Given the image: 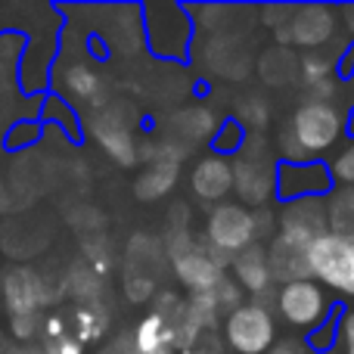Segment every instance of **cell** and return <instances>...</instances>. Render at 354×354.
<instances>
[{"label":"cell","mask_w":354,"mask_h":354,"mask_svg":"<svg viewBox=\"0 0 354 354\" xmlns=\"http://www.w3.org/2000/svg\"><path fill=\"white\" fill-rule=\"evenodd\" d=\"M62 91L68 93L72 100H97L100 93V75L87 66H68L66 78H62Z\"/></svg>","instance_id":"cell-20"},{"label":"cell","mask_w":354,"mask_h":354,"mask_svg":"<svg viewBox=\"0 0 354 354\" xmlns=\"http://www.w3.org/2000/svg\"><path fill=\"white\" fill-rule=\"evenodd\" d=\"M330 174H333V183H342V187H354V137L339 147L336 159L330 162Z\"/></svg>","instance_id":"cell-23"},{"label":"cell","mask_w":354,"mask_h":354,"mask_svg":"<svg viewBox=\"0 0 354 354\" xmlns=\"http://www.w3.org/2000/svg\"><path fill=\"white\" fill-rule=\"evenodd\" d=\"M311 348H308L301 339H295V336H286V339H277L274 345H270V351L268 354H308Z\"/></svg>","instance_id":"cell-28"},{"label":"cell","mask_w":354,"mask_h":354,"mask_svg":"<svg viewBox=\"0 0 354 354\" xmlns=\"http://www.w3.org/2000/svg\"><path fill=\"white\" fill-rule=\"evenodd\" d=\"M93 137L118 165H134L137 162V147L134 137H131V128L122 124L118 118H97L93 122Z\"/></svg>","instance_id":"cell-14"},{"label":"cell","mask_w":354,"mask_h":354,"mask_svg":"<svg viewBox=\"0 0 354 354\" xmlns=\"http://www.w3.org/2000/svg\"><path fill=\"white\" fill-rule=\"evenodd\" d=\"M345 131V109L339 103H320L305 100L289 115L286 131L280 134V153L286 162H320L330 149L342 147Z\"/></svg>","instance_id":"cell-1"},{"label":"cell","mask_w":354,"mask_h":354,"mask_svg":"<svg viewBox=\"0 0 354 354\" xmlns=\"http://www.w3.org/2000/svg\"><path fill=\"white\" fill-rule=\"evenodd\" d=\"M274 317H280L289 330L295 333H317L324 324H330V317L336 314L330 292L324 286H317L314 280H295L283 283L274 292Z\"/></svg>","instance_id":"cell-3"},{"label":"cell","mask_w":354,"mask_h":354,"mask_svg":"<svg viewBox=\"0 0 354 354\" xmlns=\"http://www.w3.org/2000/svg\"><path fill=\"white\" fill-rule=\"evenodd\" d=\"M171 264L180 286H187L193 295L212 292L227 277V258L214 255L208 245H187L177 255H171Z\"/></svg>","instance_id":"cell-10"},{"label":"cell","mask_w":354,"mask_h":354,"mask_svg":"<svg viewBox=\"0 0 354 354\" xmlns=\"http://www.w3.org/2000/svg\"><path fill=\"white\" fill-rule=\"evenodd\" d=\"M165 345H171V326H168L165 317H159V314H147V317L140 320V326H137L134 333V354H156L159 348H165Z\"/></svg>","instance_id":"cell-18"},{"label":"cell","mask_w":354,"mask_h":354,"mask_svg":"<svg viewBox=\"0 0 354 354\" xmlns=\"http://www.w3.org/2000/svg\"><path fill=\"white\" fill-rule=\"evenodd\" d=\"M258 72H261V78L268 84H286L292 75H299V59L286 47H274L268 56H261Z\"/></svg>","instance_id":"cell-19"},{"label":"cell","mask_w":354,"mask_h":354,"mask_svg":"<svg viewBox=\"0 0 354 354\" xmlns=\"http://www.w3.org/2000/svg\"><path fill=\"white\" fill-rule=\"evenodd\" d=\"M342 354H354V311H345L342 320H339V330H336V345Z\"/></svg>","instance_id":"cell-26"},{"label":"cell","mask_w":354,"mask_h":354,"mask_svg":"<svg viewBox=\"0 0 354 354\" xmlns=\"http://www.w3.org/2000/svg\"><path fill=\"white\" fill-rule=\"evenodd\" d=\"M326 208V230L339 233L345 239H354V187L330 189L324 199Z\"/></svg>","instance_id":"cell-16"},{"label":"cell","mask_w":354,"mask_h":354,"mask_svg":"<svg viewBox=\"0 0 354 354\" xmlns=\"http://www.w3.org/2000/svg\"><path fill=\"white\" fill-rule=\"evenodd\" d=\"M277 165L280 162H274L268 153H252L249 147H243V153L230 162L233 189L245 208L268 205L270 199H277Z\"/></svg>","instance_id":"cell-7"},{"label":"cell","mask_w":354,"mask_h":354,"mask_svg":"<svg viewBox=\"0 0 354 354\" xmlns=\"http://www.w3.org/2000/svg\"><path fill=\"white\" fill-rule=\"evenodd\" d=\"M214 156H239L245 147V128L236 122V118H227L224 124H218V134L212 137Z\"/></svg>","instance_id":"cell-21"},{"label":"cell","mask_w":354,"mask_h":354,"mask_svg":"<svg viewBox=\"0 0 354 354\" xmlns=\"http://www.w3.org/2000/svg\"><path fill=\"white\" fill-rule=\"evenodd\" d=\"M339 31V12L324 3H308V6H292L283 35L277 37L286 47H301L305 53H317L320 47L336 37Z\"/></svg>","instance_id":"cell-6"},{"label":"cell","mask_w":354,"mask_h":354,"mask_svg":"<svg viewBox=\"0 0 354 354\" xmlns=\"http://www.w3.org/2000/svg\"><path fill=\"white\" fill-rule=\"evenodd\" d=\"M189 44V16H177V22H165V28L149 22V47L159 56H180Z\"/></svg>","instance_id":"cell-17"},{"label":"cell","mask_w":354,"mask_h":354,"mask_svg":"<svg viewBox=\"0 0 354 354\" xmlns=\"http://www.w3.org/2000/svg\"><path fill=\"white\" fill-rule=\"evenodd\" d=\"M227 354H268L277 342V317L264 301H243L221 317Z\"/></svg>","instance_id":"cell-4"},{"label":"cell","mask_w":354,"mask_h":354,"mask_svg":"<svg viewBox=\"0 0 354 354\" xmlns=\"http://www.w3.org/2000/svg\"><path fill=\"white\" fill-rule=\"evenodd\" d=\"M205 239L214 255L230 261L233 255H239V252L249 249L252 243H258L255 212L245 208L243 202H236V199L218 202V205H212L205 214Z\"/></svg>","instance_id":"cell-5"},{"label":"cell","mask_w":354,"mask_h":354,"mask_svg":"<svg viewBox=\"0 0 354 354\" xmlns=\"http://www.w3.org/2000/svg\"><path fill=\"white\" fill-rule=\"evenodd\" d=\"M351 75H354V72H351Z\"/></svg>","instance_id":"cell-31"},{"label":"cell","mask_w":354,"mask_h":354,"mask_svg":"<svg viewBox=\"0 0 354 354\" xmlns=\"http://www.w3.org/2000/svg\"><path fill=\"white\" fill-rule=\"evenodd\" d=\"M47 301H50L47 286L31 268H12L3 274V305L10 311V317L41 314V308Z\"/></svg>","instance_id":"cell-11"},{"label":"cell","mask_w":354,"mask_h":354,"mask_svg":"<svg viewBox=\"0 0 354 354\" xmlns=\"http://www.w3.org/2000/svg\"><path fill=\"white\" fill-rule=\"evenodd\" d=\"M268 118H270V109H268V100L264 97H245L236 112V122L243 124V128H264Z\"/></svg>","instance_id":"cell-24"},{"label":"cell","mask_w":354,"mask_h":354,"mask_svg":"<svg viewBox=\"0 0 354 354\" xmlns=\"http://www.w3.org/2000/svg\"><path fill=\"white\" fill-rule=\"evenodd\" d=\"M37 351L41 354H84V345L66 333V336H59V339H47L44 348H37Z\"/></svg>","instance_id":"cell-27"},{"label":"cell","mask_w":354,"mask_h":354,"mask_svg":"<svg viewBox=\"0 0 354 354\" xmlns=\"http://www.w3.org/2000/svg\"><path fill=\"white\" fill-rule=\"evenodd\" d=\"M180 354H227V351H224V345L214 342L212 336H202L199 342L189 345V348H187V351H180Z\"/></svg>","instance_id":"cell-29"},{"label":"cell","mask_w":354,"mask_h":354,"mask_svg":"<svg viewBox=\"0 0 354 354\" xmlns=\"http://www.w3.org/2000/svg\"><path fill=\"white\" fill-rule=\"evenodd\" d=\"M189 189L196 193V199L202 202H227V196L233 193V168H230V159L224 156H202L199 162L193 165L189 171Z\"/></svg>","instance_id":"cell-13"},{"label":"cell","mask_w":354,"mask_h":354,"mask_svg":"<svg viewBox=\"0 0 354 354\" xmlns=\"http://www.w3.org/2000/svg\"><path fill=\"white\" fill-rule=\"evenodd\" d=\"M333 189V174L326 162H280L277 165V199H326Z\"/></svg>","instance_id":"cell-9"},{"label":"cell","mask_w":354,"mask_h":354,"mask_svg":"<svg viewBox=\"0 0 354 354\" xmlns=\"http://www.w3.org/2000/svg\"><path fill=\"white\" fill-rule=\"evenodd\" d=\"M274 243L305 252L320 233L326 230V208L324 199H299L286 202L280 218L274 221Z\"/></svg>","instance_id":"cell-8"},{"label":"cell","mask_w":354,"mask_h":354,"mask_svg":"<svg viewBox=\"0 0 354 354\" xmlns=\"http://www.w3.org/2000/svg\"><path fill=\"white\" fill-rule=\"evenodd\" d=\"M177 171H180V162L174 159H159V162H149L147 171L134 177V193L137 199L143 202H156L162 196H168L177 183Z\"/></svg>","instance_id":"cell-15"},{"label":"cell","mask_w":354,"mask_h":354,"mask_svg":"<svg viewBox=\"0 0 354 354\" xmlns=\"http://www.w3.org/2000/svg\"><path fill=\"white\" fill-rule=\"evenodd\" d=\"M305 268L317 286L342 299H354V239L324 230L305 249Z\"/></svg>","instance_id":"cell-2"},{"label":"cell","mask_w":354,"mask_h":354,"mask_svg":"<svg viewBox=\"0 0 354 354\" xmlns=\"http://www.w3.org/2000/svg\"><path fill=\"white\" fill-rule=\"evenodd\" d=\"M230 280L239 286V292H249L252 299H261L270 292L274 277H270V264H268V249L264 243H252L249 249H243L239 255H233L227 261Z\"/></svg>","instance_id":"cell-12"},{"label":"cell","mask_w":354,"mask_h":354,"mask_svg":"<svg viewBox=\"0 0 354 354\" xmlns=\"http://www.w3.org/2000/svg\"><path fill=\"white\" fill-rule=\"evenodd\" d=\"M103 333H106V317L93 305H87V308L81 305L78 311H75V339H78L81 345L100 339Z\"/></svg>","instance_id":"cell-22"},{"label":"cell","mask_w":354,"mask_h":354,"mask_svg":"<svg viewBox=\"0 0 354 354\" xmlns=\"http://www.w3.org/2000/svg\"><path fill=\"white\" fill-rule=\"evenodd\" d=\"M41 314H31V317H10V330L12 336L19 339V342H28V339H35L37 333H41Z\"/></svg>","instance_id":"cell-25"},{"label":"cell","mask_w":354,"mask_h":354,"mask_svg":"<svg viewBox=\"0 0 354 354\" xmlns=\"http://www.w3.org/2000/svg\"><path fill=\"white\" fill-rule=\"evenodd\" d=\"M12 354H41L37 348H19V351H12Z\"/></svg>","instance_id":"cell-30"}]
</instances>
